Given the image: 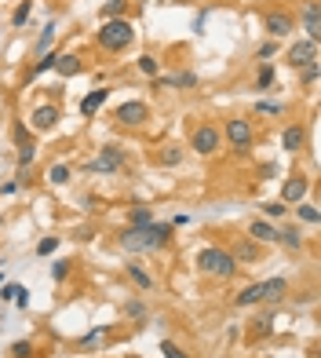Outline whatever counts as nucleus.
Wrapping results in <instances>:
<instances>
[{"label": "nucleus", "mask_w": 321, "mask_h": 358, "mask_svg": "<svg viewBox=\"0 0 321 358\" xmlns=\"http://www.w3.org/2000/svg\"><path fill=\"white\" fill-rule=\"evenodd\" d=\"M84 70H88V66H84V59L73 55V52H62L59 62H55V73H59V77H80Z\"/></svg>", "instance_id": "obj_23"}, {"label": "nucleus", "mask_w": 321, "mask_h": 358, "mask_svg": "<svg viewBox=\"0 0 321 358\" xmlns=\"http://www.w3.org/2000/svg\"><path fill=\"white\" fill-rule=\"evenodd\" d=\"M252 113H255V117H281L285 103H278V99H255L252 103Z\"/></svg>", "instance_id": "obj_29"}, {"label": "nucleus", "mask_w": 321, "mask_h": 358, "mask_svg": "<svg viewBox=\"0 0 321 358\" xmlns=\"http://www.w3.org/2000/svg\"><path fill=\"white\" fill-rule=\"evenodd\" d=\"M227 252L234 256L237 267H248V264H260V259H263V245H260V241H252L248 234L245 238H230Z\"/></svg>", "instance_id": "obj_10"}, {"label": "nucleus", "mask_w": 321, "mask_h": 358, "mask_svg": "<svg viewBox=\"0 0 321 358\" xmlns=\"http://www.w3.org/2000/svg\"><path fill=\"white\" fill-rule=\"evenodd\" d=\"M128 8H132V0H106L103 15L106 19H128Z\"/></svg>", "instance_id": "obj_35"}, {"label": "nucleus", "mask_w": 321, "mask_h": 358, "mask_svg": "<svg viewBox=\"0 0 321 358\" xmlns=\"http://www.w3.org/2000/svg\"><path fill=\"white\" fill-rule=\"evenodd\" d=\"M274 172H278V165H274V161H267V165L260 169V176H263V179H267V176H274Z\"/></svg>", "instance_id": "obj_48"}, {"label": "nucleus", "mask_w": 321, "mask_h": 358, "mask_svg": "<svg viewBox=\"0 0 321 358\" xmlns=\"http://www.w3.org/2000/svg\"><path fill=\"white\" fill-rule=\"evenodd\" d=\"M255 303H263V300H260V282L245 285V289L234 296V307H241V311H245V307H255Z\"/></svg>", "instance_id": "obj_30"}, {"label": "nucleus", "mask_w": 321, "mask_h": 358, "mask_svg": "<svg viewBox=\"0 0 321 358\" xmlns=\"http://www.w3.org/2000/svg\"><path fill=\"white\" fill-rule=\"evenodd\" d=\"M281 150L285 154H303V150H307V124H303V121L288 124L281 132Z\"/></svg>", "instance_id": "obj_18"}, {"label": "nucleus", "mask_w": 321, "mask_h": 358, "mask_svg": "<svg viewBox=\"0 0 321 358\" xmlns=\"http://www.w3.org/2000/svg\"><path fill=\"white\" fill-rule=\"evenodd\" d=\"M172 234L175 227L172 223H150V227H124L117 234V249L121 252H132V256H150V252H160L172 245Z\"/></svg>", "instance_id": "obj_1"}, {"label": "nucleus", "mask_w": 321, "mask_h": 358, "mask_svg": "<svg viewBox=\"0 0 321 358\" xmlns=\"http://www.w3.org/2000/svg\"><path fill=\"white\" fill-rule=\"evenodd\" d=\"M106 340H110V325H95V329H88V333H80L77 340H73V348L80 351V355H95V351H103L106 348Z\"/></svg>", "instance_id": "obj_15"}, {"label": "nucleus", "mask_w": 321, "mask_h": 358, "mask_svg": "<svg viewBox=\"0 0 321 358\" xmlns=\"http://www.w3.org/2000/svg\"><path fill=\"white\" fill-rule=\"evenodd\" d=\"M197 271L204 274V278H216V282H230L234 274L241 271L234 264V256L227 252V245H204L197 252Z\"/></svg>", "instance_id": "obj_3"}, {"label": "nucleus", "mask_w": 321, "mask_h": 358, "mask_svg": "<svg viewBox=\"0 0 321 358\" xmlns=\"http://www.w3.org/2000/svg\"><path fill=\"white\" fill-rule=\"evenodd\" d=\"M190 150H194L197 157H216L223 154V132L216 121H197L194 128H190Z\"/></svg>", "instance_id": "obj_5"}, {"label": "nucleus", "mask_w": 321, "mask_h": 358, "mask_svg": "<svg viewBox=\"0 0 321 358\" xmlns=\"http://www.w3.org/2000/svg\"><path fill=\"white\" fill-rule=\"evenodd\" d=\"M29 139H37V136H33V128L26 124V117H15V121H11V143H15V146H22V143H29Z\"/></svg>", "instance_id": "obj_32"}, {"label": "nucleus", "mask_w": 321, "mask_h": 358, "mask_svg": "<svg viewBox=\"0 0 321 358\" xmlns=\"http://www.w3.org/2000/svg\"><path fill=\"white\" fill-rule=\"evenodd\" d=\"M59 249V238H40L37 241V256H52Z\"/></svg>", "instance_id": "obj_45"}, {"label": "nucleus", "mask_w": 321, "mask_h": 358, "mask_svg": "<svg viewBox=\"0 0 321 358\" xmlns=\"http://www.w3.org/2000/svg\"><path fill=\"white\" fill-rule=\"evenodd\" d=\"M278 241L288 249V252H299V249H307V238H303V231L292 223V227H278Z\"/></svg>", "instance_id": "obj_24"}, {"label": "nucleus", "mask_w": 321, "mask_h": 358, "mask_svg": "<svg viewBox=\"0 0 321 358\" xmlns=\"http://www.w3.org/2000/svg\"><path fill=\"white\" fill-rule=\"evenodd\" d=\"M121 315L128 322H135V325H147L150 322V307H147V300H142V296H132V300L121 303Z\"/></svg>", "instance_id": "obj_21"}, {"label": "nucleus", "mask_w": 321, "mask_h": 358, "mask_svg": "<svg viewBox=\"0 0 321 358\" xmlns=\"http://www.w3.org/2000/svg\"><path fill=\"white\" fill-rule=\"evenodd\" d=\"M267 88H274V62H260V70H255V92Z\"/></svg>", "instance_id": "obj_33"}, {"label": "nucleus", "mask_w": 321, "mask_h": 358, "mask_svg": "<svg viewBox=\"0 0 321 358\" xmlns=\"http://www.w3.org/2000/svg\"><path fill=\"white\" fill-rule=\"evenodd\" d=\"M52 41H55V22H47V26L40 29V37L33 41V52H29V62H37L40 55L52 52Z\"/></svg>", "instance_id": "obj_26"}, {"label": "nucleus", "mask_w": 321, "mask_h": 358, "mask_svg": "<svg viewBox=\"0 0 321 358\" xmlns=\"http://www.w3.org/2000/svg\"><path fill=\"white\" fill-rule=\"evenodd\" d=\"M150 106L142 103V99H128V103H121L117 110H114V121L121 124V128H142V124H150Z\"/></svg>", "instance_id": "obj_8"}, {"label": "nucleus", "mask_w": 321, "mask_h": 358, "mask_svg": "<svg viewBox=\"0 0 321 358\" xmlns=\"http://www.w3.org/2000/svg\"><path fill=\"white\" fill-rule=\"evenodd\" d=\"M260 208H263V220H270V223H278V220L288 216V205L285 201H263Z\"/></svg>", "instance_id": "obj_37"}, {"label": "nucleus", "mask_w": 321, "mask_h": 358, "mask_svg": "<svg viewBox=\"0 0 321 358\" xmlns=\"http://www.w3.org/2000/svg\"><path fill=\"white\" fill-rule=\"evenodd\" d=\"M37 154H40L37 139H29V143H22V146H15V161H19V169H33Z\"/></svg>", "instance_id": "obj_27"}, {"label": "nucleus", "mask_w": 321, "mask_h": 358, "mask_svg": "<svg viewBox=\"0 0 321 358\" xmlns=\"http://www.w3.org/2000/svg\"><path fill=\"white\" fill-rule=\"evenodd\" d=\"M0 285H4V271H0Z\"/></svg>", "instance_id": "obj_49"}, {"label": "nucleus", "mask_w": 321, "mask_h": 358, "mask_svg": "<svg viewBox=\"0 0 321 358\" xmlns=\"http://www.w3.org/2000/svg\"><path fill=\"white\" fill-rule=\"evenodd\" d=\"M157 88H197L201 77L194 70H179V73H168V77H154Z\"/></svg>", "instance_id": "obj_20"}, {"label": "nucleus", "mask_w": 321, "mask_h": 358, "mask_svg": "<svg viewBox=\"0 0 321 358\" xmlns=\"http://www.w3.org/2000/svg\"><path fill=\"white\" fill-rule=\"evenodd\" d=\"M135 70H139L142 77L154 80V77H160V59H157V55H142V59L135 62Z\"/></svg>", "instance_id": "obj_36"}, {"label": "nucleus", "mask_w": 321, "mask_h": 358, "mask_svg": "<svg viewBox=\"0 0 321 358\" xmlns=\"http://www.w3.org/2000/svg\"><path fill=\"white\" fill-rule=\"evenodd\" d=\"M15 190H19V183H15V179H11V183H0V194H4V198H8V194H15Z\"/></svg>", "instance_id": "obj_47"}, {"label": "nucleus", "mask_w": 321, "mask_h": 358, "mask_svg": "<svg viewBox=\"0 0 321 358\" xmlns=\"http://www.w3.org/2000/svg\"><path fill=\"white\" fill-rule=\"evenodd\" d=\"M248 238L252 241H260V245H278V223H270V220H252L248 223Z\"/></svg>", "instance_id": "obj_19"}, {"label": "nucleus", "mask_w": 321, "mask_h": 358, "mask_svg": "<svg viewBox=\"0 0 321 358\" xmlns=\"http://www.w3.org/2000/svg\"><path fill=\"white\" fill-rule=\"evenodd\" d=\"M285 59H288V66H292V70H303V66H311V62H318V44L307 41V37H299V41L288 44Z\"/></svg>", "instance_id": "obj_11"}, {"label": "nucleus", "mask_w": 321, "mask_h": 358, "mask_svg": "<svg viewBox=\"0 0 321 358\" xmlns=\"http://www.w3.org/2000/svg\"><path fill=\"white\" fill-rule=\"evenodd\" d=\"M296 73H299V85H303V88H307V92H311V88L318 85V73H321V62H311V66H303V70H296Z\"/></svg>", "instance_id": "obj_39"}, {"label": "nucleus", "mask_w": 321, "mask_h": 358, "mask_svg": "<svg viewBox=\"0 0 321 358\" xmlns=\"http://www.w3.org/2000/svg\"><path fill=\"white\" fill-rule=\"evenodd\" d=\"M267 336H274V311H267V315L248 322V340L252 344H260V340H267Z\"/></svg>", "instance_id": "obj_22"}, {"label": "nucleus", "mask_w": 321, "mask_h": 358, "mask_svg": "<svg viewBox=\"0 0 321 358\" xmlns=\"http://www.w3.org/2000/svg\"><path fill=\"white\" fill-rule=\"evenodd\" d=\"M106 99H110V88H95V92H88L84 99H80V113H84V117H95V113L106 106Z\"/></svg>", "instance_id": "obj_25"}, {"label": "nucleus", "mask_w": 321, "mask_h": 358, "mask_svg": "<svg viewBox=\"0 0 321 358\" xmlns=\"http://www.w3.org/2000/svg\"><path fill=\"white\" fill-rule=\"evenodd\" d=\"M124 278L132 282L139 292H154L157 289V278L147 271V264H139V259H128V264H124Z\"/></svg>", "instance_id": "obj_16"}, {"label": "nucleus", "mask_w": 321, "mask_h": 358, "mask_svg": "<svg viewBox=\"0 0 321 358\" xmlns=\"http://www.w3.org/2000/svg\"><path fill=\"white\" fill-rule=\"evenodd\" d=\"M132 44H135L132 19H106L99 26V34H95V48H99L103 55H124Z\"/></svg>", "instance_id": "obj_2"}, {"label": "nucleus", "mask_w": 321, "mask_h": 358, "mask_svg": "<svg viewBox=\"0 0 321 358\" xmlns=\"http://www.w3.org/2000/svg\"><path fill=\"white\" fill-rule=\"evenodd\" d=\"M11 358H33V340H15V344L8 348Z\"/></svg>", "instance_id": "obj_43"}, {"label": "nucleus", "mask_w": 321, "mask_h": 358, "mask_svg": "<svg viewBox=\"0 0 321 358\" xmlns=\"http://www.w3.org/2000/svg\"><path fill=\"white\" fill-rule=\"evenodd\" d=\"M150 157H154V165H160V169H183L186 146H183V143H160Z\"/></svg>", "instance_id": "obj_13"}, {"label": "nucleus", "mask_w": 321, "mask_h": 358, "mask_svg": "<svg viewBox=\"0 0 321 358\" xmlns=\"http://www.w3.org/2000/svg\"><path fill=\"white\" fill-rule=\"evenodd\" d=\"M307 194H311V176L296 172V176H288V179H285V187H281V198H278V201H285V205H299V201H307Z\"/></svg>", "instance_id": "obj_12"}, {"label": "nucleus", "mask_w": 321, "mask_h": 358, "mask_svg": "<svg viewBox=\"0 0 321 358\" xmlns=\"http://www.w3.org/2000/svg\"><path fill=\"white\" fill-rule=\"evenodd\" d=\"M62 121V106L59 103H40V106H33V113L26 117V124L33 128V136H40V132H55V124Z\"/></svg>", "instance_id": "obj_9"}, {"label": "nucleus", "mask_w": 321, "mask_h": 358, "mask_svg": "<svg viewBox=\"0 0 321 358\" xmlns=\"http://www.w3.org/2000/svg\"><path fill=\"white\" fill-rule=\"evenodd\" d=\"M263 34L270 41H285V37L296 34V19L288 11H281V8H267L263 11Z\"/></svg>", "instance_id": "obj_7"}, {"label": "nucleus", "mask_w": 321, "mask_h": 358, "mask_svg": "<svg viewBox=\"0 0 321 358\" xmlns=\"http://www.w3.org/2000/svg\"><path fill=\"white\" fill-rule=\"evenodd\" d=\"M160 355H165V358H190V351L179 348L175 340H160Z\"/></svg>", "instance_id": "obj_44"}, {"label": "nucleus", "mask_w": 321, "mask_h": 358, "mask_svg": "<svg viewBox=\"0 0 321 358\" xmlns=\"http://www.w3.org/2000/svg\"><path fill=\"white\" fill-rule=\"evenodd\" d=\"M318 15H321V0H303V8H299V22H303V34H307V41H321V22H318Z\"/></svg>", "instance_id": "obj_14"}, {"label": "nucleus", "mask_w": 321, "mask_h": 358, "mask_svg": "<svg viewBox=\"0 0 321 358\" xmlns=\"http://www.w3.org/2000/svg\"><path fill=\"white\" fill-rule=\"evenodd\" d=\"M70 274H73V259H55V264H52V278L55 282H66Z\"/></svg>", "instance_id": "obj_42"}, {"label": "nucleus", "mask_w": 321, "mask_h": 358, "mask_svg": "<svg viewBox=\"0 0 321 358\" xmlns=\"http://www.w3.org/2000/svg\"><path fill=\"white\" fill-rule=\"evenodd\" d=\"M22 292H29V289L19 285V282H4V285H0V300H4V303H15V300L22 296Z\"/></svg>", "instance_id": "obj_41"}, {"label": "nucleus", "mask_w": 321, "mask_h": 358, "mask_svg": "<svg viewBox=\"0 0 321 358\" xmlns=\"http://www.w3.org/2000/svg\"><path fill=\"white\" fill-rule=\"evenodd\" d=\"M278 48H281V41H270V37H267L260 48H255V62H270V59L278 55Z\"/></svg>", "instance_id": "obj_40"}, {"label": "nucleus", "mask_w": 321, "mask_h": 358, "mask_svg": "<svg viewBox=\"0 0 321 358\" xmlns=\"http://www.w3.org/2000/svg\"><path fill=\"white\" fill-rule=\"evenodd\" d=\"M296 220H299V223L318 227V223H321V208H318L314 201H299V205H296Z\"/></svg>", "instance_id": "obj_31"}, {"label": "nucleus", "mask_w": 321, "mask_h": 358, "mask_svg": "<svg viewBox=\"0 0 321 358\" xmlns=\"http://www.w3.org/2000/svg\"><path fill=\"white\" fill-rule=\"evenodd\" d=\"M157 216H154V208L150 205H132L128 208V227H150Z\"/></svg>", "instance_id": "obj_28"}, {"label": "nucleus", "mask_w": 321, "mask_h": 358, "mask_svg": "<svg viewBox=\"0 0 321 358\" xmlns=\"http://www.w3.org/2000/svg\"><path fill=\"white\" fill-rule=\"evenodd\" d=\"M124 165H128V150H124V146L106 143L99 154L84 161V172H88V176H117Z\"/></svg>", "instance_id": "obj_6"}, {"label": "nucleus", "mask_w": 321, "mask_h": 358, "mask_svg": "<svg viewBox=\"0 0 321 358\" xmlns=\"http://www.w3.org/2000/svg\"><path fill=\"white\" fill-rule=\"evenodd\" d=\"M288 289H292V285H288L285 274H274V278L260 282V300H263V303H270V307H274V303H285Z\"/></svg>", "instance_id": "obj_17"}, {"label": "nucleus", "mask_w": 321, "mask_h": 358, "mask_svg": "<svg viewBox=\"0 0 321 358\" xmlns=\"http://www.w3.org/2000/svg\"><path fill=\"white\" fill-rule=\"evenodd\" d=\"M70 179H73L70 165H52V169H47V183H52V187H66Z\"/></svg>", "instance_id": "obj_38"}, {"label": "nucleus", "mask_w": 321, "mask_h": 358, "mask_svg": "<svg viewBox=\"0 0 321 358\" xmlns=\"http://www.w3.org/2000/svg\"><path fill=\"white\" fill-rule=\"evenodd\" d=\"M29 15H33V0H19V4H15V11H11V26L22 29V26L29 22Z\"/></svg>", "instance_id": "obj_34"}, {"label": "nucleus", "mask_w": 321, "mask_h": 358, "mask_svg": "<svg viewBox=\"0 0 321 358\" xmlns=\"http://www.w3.org/2000/svg\"><path fill=\"white\" fill-rule=\"evenodd\" d=\"M204 19H208V8H204V11H197V19H194V34H201V26H204Z\"/></svg>", "instance_id": "obj_46"}, {"label": "nucleus", "mask_w": 321, "mask_h": 358, "mask_svg": "<svg viewBox=\"0 0 321 358\" xmlns=\"http://www.w3.org/2000/svg\"><path fill=\"white\" fill-rule=\"evenodd\" d=\"M223 132V146H230L237 157H248L252 146H255V124L248 117H227L219 124Z\"/></svg>", "instance_id": "obj_4"}]
</instances>
